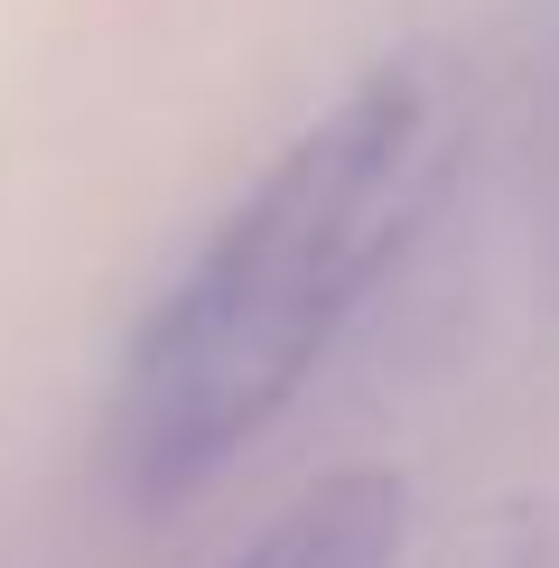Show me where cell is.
I'll return each mask as SVG.
<instances>
[{"label":"cell","instance_id":"6da1fadb","mask_svg":"<svg viewBox=\"0 0 559 568\" xmlns=\"http://www.w3.org/2000/svg\"><path fill=\"white\" fill-rule=\"evenodd\" d=\"M438 178L429 75L383 65L224 205L205 252L140 317L103 410V466L140 513L205 494L317 383L355 307L429 224Z\"/></svg>","mask_w":559,"mask_h":568},{"label":"cell","instance_id":"7a4b0ae2","mask_svg":"<svg viewBox=\"0 0 559 568\" xmlns=\"http://www.w3.org/2000/svg\"><path fill=\"white\" fill-rule=\"evenodd\" d=\"M402 550H410V485L392 466H345L317 494H298L262 540H243L224 568H402Z\"/></svg>","mask_w":559,"mask_h":568}]
</instances>
